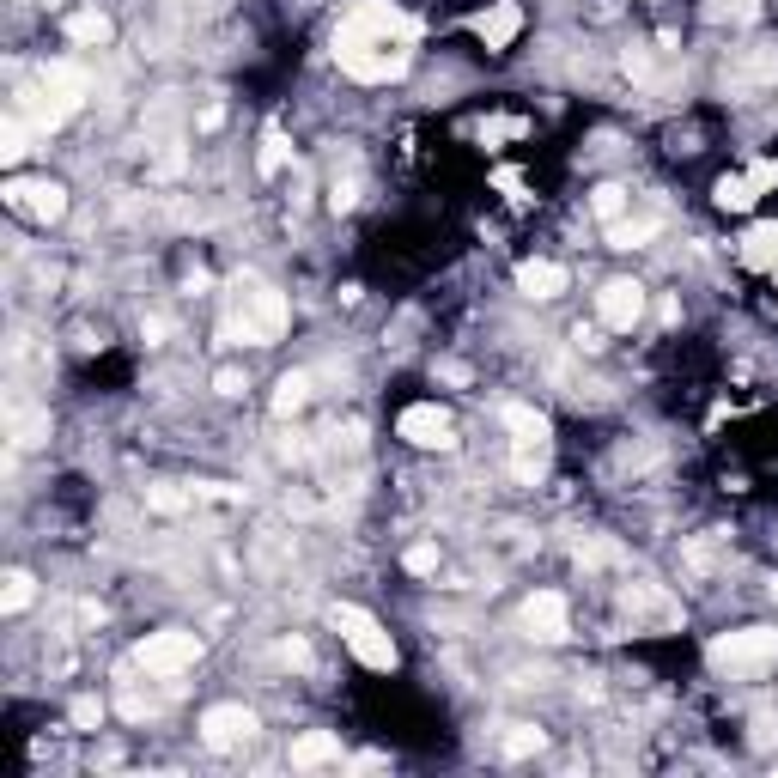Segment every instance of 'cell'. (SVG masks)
<instances>
[{"mask_svg":"<svg viewBox=\"0 0 778 778\" xmlns=\"http://www.w3.org/2000/svg\"><path fill=\"white\" fill-rule=\"evenodd\" d=\"M7 207H19V213H31L37 225H49V219L67 213V189L49 183V177H43V183H13V189H7Z\"/></svg>","mask_w":778,"mask_h":778,"instance_id":"cell-11","label":"cell"},{"mask_svg":"<svg viewBox=\"0 0 778 778\" xmlns=\"http://www.w3.org/2000/svg\"><path fill=\"white\" fill-rule=\"evenodd\" d=\"M627 614H633V620H657V627L681 620V608H675L657 584H633V590H627Z\"/></svg>","mask_w":778,"mask_h":778,"instance_id":"cell-14","label":"cell"},{"mask_svg":"<svg viewBox=\"0 0 778 778\" xmlns=\"http://www.w3.org/2000/svg\"><path fill=\"white\" fill-rule=\"evenodd\" d=\"M31 596H37L31 572H7V590H0V608H7V614H19V608H31Z\"/></svg>","mask_w":778,"mask_h":778,"instance_id":"cell-25","label":"cell"},{"mask_svg":"<svg viewBox=\"0 0 778 778\" xmlns=\"http://www.w3.org/2000/svg\"><path fill=\"white\" fill-rule=\"evenodd\" d=\"M122 712H128V718H152V712H159V699H152V693H134V687H128V693H122Z\"/></svg>","mask_w":778,"mask_h":778,"instance_id":"cell-35","label":"cell"},{"mask_svg":"<svg viewBox=\"0 0 778 778\" xmlns=\"http://www.w3.org/2000/svg\"><path fill=\"white\" fill-rule=\"evenodd\" d=\"M213 389H219V396H231V402H238L250 383H244V371H219V377H213Z\"/></svg>","mask_w":778,"mask_h":778,"instance_id":"cell-39","label":"cell"},{"mask_svg":"<svg viewBox=\"0 0 778 778\" xmlns=\"http://www.w3.org/2000/svg\"><path fill=\"white\" fill-rule=\"evenodd\" d=\"M195 663H201V639L183 633V627L152 633V639L140 645V669H146V675H183V669H195Z\"/></svg>","mask_w":778,"mask_h":778,"instance_id":"cell-5","label":"cell"},{"mask_svg":"<svg viewBox=\"0 0 778 778\" xmlns=\"http://www.w3.org/2000/svg\"><path fill=\"white\" fill-rule=\"evenodd\" d=\"M67 37L86 43V49H92V43H110V19H104V13H73V19H67Z\"/></svg>","mask_w":778,"mask_h":778,"instance_id":"cell-23","label":"cell"},{"mask_svg":"<svg viewBox=\"0 0 778 778\" xmlns=\"http://www.w3.org/2000/svg\"><path fill=\"white\" fill-rule=\"evenodd\" d=\"M329 620L341 627V639L353 645V657H359L365 669H396V645H389V633L377 627V620H371L365 608H353V602H335V608H329Z\"/></svg>","mask_w":778,"mask_h":778,"instance_id":"cell-3","label":"cell"},{"mask_svg":"<svg viewBox=\"0 0 778 778\" xmlns=\"http://www.w3.org/2000/svg\"><path fill=\"white\" fill-rule=\"evenodd\" d=\"M177 171H183V146L171 140V146L159 152V159H152V177H177Z\"/></svg>","mask_w":778,"mask_h":778,"instance_id":"cell-36","label":"cell"},{"mask_svg":"<svg viewBox=\"0 0 778 778\" xmlns=\"http://www.w3.org/2000/svg\"><path fill=\"white\" fill-rule=\"evenodd\" d=\"M511 475H517L523 487H535L541 475H548V444H517V456H511Z\"/></svg>","mask_w":778,"mask_h":778,"instance_id":"cell-20","label":"cell"},{"mask_svg":"<svg viewBox=\"0 0 778 778\" xmlns=\"http://www.w3.org/2000/svg\"><path fill=\"white\" fill-rule=\"evenodd\" d=\"M766 590H772V596H778V578H772V584H766Z\"/></svg>","mask_w":778,"mask_h":778,"instance_id":"cell-46","label":"cell"},{"mask_svg":"<svg viewBox=\"0 0 778 778\" xmlns=\"http://www.w3.org/2000/svg\"><path fill=\"white\" fill-rule=\"evenodd\" d=\"M614 560H620V548H614L608 535H590L584 548H578V566H614Z\"/></svg>","mask_w":778,"mask_h":778,"instance_id":"cell-28","label":"cell"},{"mask_svg":"<svg viewBox=\"0 0 778 778\" xmlns=\"http://www.w3.org/2000/svg\"><path fill=\"white\" fill-rule=\"evenodd\" d=\"M414 37H420V25L402 7H389V0H359L335 31V61H341V73H353L365 86H389V80L408 73Z\"/></svg>","mask_w":778,"mask_h":778,"instance_id":"cell-1","label":"cell"},{"mask_svg":"<svg viewBox=\"0 0 778 778\" xmlns=\"http://www.w3.org/2000/svg\"><path fill=\"white\" fill-rule=\"evenodd\" d=\"M73 724H80V730H98V724H104V706H98L92 693H80V699H73Z\"/></svg>","mask_w":778,"mask_h":778,"instance_id":"cell-31","label":"cell"},{"mask_svg":"<svg viewBox=\"0 0 778 778\" xmlns=\"http://www.w3.org/2000/svg\"><path fill=\"white\" fill-rule=\"evenodd\" d=\"M620 67H627L639 86H651V55H645V49H627V55H620Z\"/></svg>","mask_w":778,"mask_h":778,"instance_id":"cell-37","label":"cell"},{"mask_svg":"<svg viewBox=\"0 0 778 778\" xmlns=\"http://www.w3.org/2000/svg\"><path fill=\"white\" fill-rule=\"evenodd\" d=\"M19 152H25V128L7 122V134H0V159H19Z\"/></svg>","mask_w":778,"mask_h":778,"instance_id":"cell-41","label":"cell"},{"mask_svg":"<svg viewBox=\"0 0 778 778\" xmlns=\"http://www.w3.org/2000/svg\"><path fill=\"white\" fill-rule=\"evenodd\" d=\"M778 80V49H742L736 55V67H724V86L730 92H754V86H772Z\"/></svg>","mask_w":778,"mask_h":778,"instance_id":"cell-12","label":"cell"},{"mask_svg":"<svg viewBox=\"0 0 778 778\" xmlns=\"http://www.w3.org/2000/svg\"><path fill=\"white\" fill-rule=\"evenodd\" d=\"M657 238V219H614L608 225V244L614 250H639V244H651Z\"/></svg>","mask_w":778,"mask_h":778,"instance_id":"cell-18","label":"cell"},{"mask_svg":"<svg viewBox=\"0 0 778 778\" xmlns=\"http://www.w3.org/2000/svg\"><path fill=\"white\" fill-rule=\"evenodd\" d=\"M280 456H286V462H304V456H310V444H304L298 432H286V438H280Z\"/></svg>","mask_w":778,"mask_h":778,"instance_id":"cell-44","label":"cell"},{"mask_svg":"<svg viewBox=\"0 0 778 778\" xmlns=\"http://www.w3.org/2000/svg\"><path fill=\"white\" fill-rule=\"evenodd\" d=\"M754 0H712V19H730V25H754Z\"/></svg>","mask_w":778,"mask_h":778,"instance_id":"cell-30","label":"cell"},{"mask_svg":"<svg viewBox=\"0 0 778 778\" xmlns=\"http://www.w3.org/2000/svg\"><path fill=\"white\" fill-rule=\"evenodd\" d=\"M596 317H602V329H633L645 317V286L639 280H608L596 292Z\"/></svg>","mask_w":778,"mask_h":778,"instance_id":"cell-7","label":"cell"},{"mask_svg":"<svg viewBox=\"0 0 778 778\" xmlns=\"http://www.w3.org/2000/svg\"><path fill=\"white\" fill-rule=\"evenodd\" d=\"M256 736V712H244V706H213V712H201V742L207 748H238V742H250Z\"/></svg>","mask_w":778,"mask_h":778,"instance_id":"cell-10","label":"cell"},{"mask_svg":"<svg viewBox=\"0 0 778 778\" xmlns=\"http://www.w3.org/2000/svg\"><path fill=\"white\" fill-rule=\"evenodd\" d=\"M86 73L80 67H67V61H55L49 73H43V92H37V128H61L73 110L86 104Z\"/></svg>","mask_w":778,"mask_h":778,"instance_id":"cell-4","label":"cell"},{"mask_svg":"<svg viewBox=\"0 0 778 778\" xmlns=\"http://www.w3.org/2000/svg\"><path fill=\"white\" fill-rule=\"evenodd\" d=\"M219 122H225V110H219V104H207V110H201V122H195V128H201V134H213V128H219Z\"/></svg>","mask_w":778,"mask_h":778,"instance_id":"cell-45","label":"cell"},{"mask_svg":"<svg viewBox=\"0 0 778 778\" xmlns=\"http://www.w3.org/2000/svg\"><path fill=\"white\" fill-rule=\"evenodd\" d=\"M201 499H213V505H244V487H225V481H207V487H195Z\"/></svg>","mask_w":778,"mask_h":778,"instance_id":"cell-34","label":"cell"},{"mask_svg":"<svg viewBox=\"0 0 778 778\" xmlns=\"http://www.w3.org/2000/svg\"><path fill=\"white\" fill-rule=\"evenodd\" d=\"M353 201H359V177H335V189H329V207H335V213H347Z\"/></svg>","mask_w":778,"mask_h":778,"instance_id":"cell-33","label":"cell"},{"mask_svg":"<svg viewBox=\"0 0 778 778\" xmlns=\"http://www.w3.org/2000/svg\"><path fill=\"white\" fill-rule=\"evenodd\" d=\"M778 657V627H742L712 645V663H766Z\"/></svg>","mask_w":778,"mask_h":778,"instance_id":"cell-8","label":"cell"},{"mask_svg":"<svg viewBox=\"0 0 778 778\" xmlns=\"http://www.w3.org/2000/svg\"><path fill=\"white\" fill-rule=\"evenodd\" d=\"M517 31H523V13H517V0H493V7L475 19V37H481L487 49H505Z\"/></svg>","mask_w":778,"mask_h":778,"instance_id":"cell-13","label":"cell"},{"mask_svg":"<svg viewBox=\"0 0 778 778\" xmlns=\"http://www.w3.org/2000/svg\"><path fill=\"white\" fill-rule=\"evenodd\" d=\"M754 201H760V189H754L748 177H724V183H718V207H724V213H748Z\"/></svg>","mask_w":778,"mask_h":778,"instance_id":"cell-22","label":"cell"},{"mask_svg":"<svg viewBox=\"0 0 778 778\" xmlns=\"http://www.w3.org/2000/svg\"><path fill=\"white\" fill-rule=\"evenodd\" d=\"M408 572H414V578H432V572H438V548H432V541L408 548Z\"/></svg>","mask_w":778,"mask_h":778,"instance_id":"cell-32","label":"cell"},{"mask_svg":"<svg viewBox=\"0 0 778 778\" xmlns=\"http://www.w3.org/2000/svg\"><path fill=\"white\" fill-rule=\"evenodd\" d=\"M146 505L159 511V517H177V511H189V493L171 487V481H159V487H146Z\"/></svg>","mask_w":778,"mask_h":778,"instance_id":"cell-24","label":"cell"},{"mask_svg":"<svg viewBox=\"0 0 778 778\" xmlns=\"http://www.w3.org/2000/svg\"><path fill=\"white\" fill-rule=\"evenodd\" d=\"M304 402H310V377H304V371L280 377V389H274V414H280V420H292Z\"/></svg>","mask_w":778,"mask_h":778,"instance_id":"cell-19","label":"cell"},{"mask_svg":"<svg viewBox=\"0 0 778 778\" xmlns=\"http://www.w3.org/2000/svg\"><path fill=\"white\" fill-rule=\"evenodd\" d=\"M49 438V414H13V444H43Z\"/></svg>","mask_w":778,"mask_h":778,"instance_id":"cell-27","label":"cell"},{"mask_svg":"<svg viewBox=\"0 0 778 778\" xmlns=\"http://www.w3.org/2000/svg\"><path fill=\"white\" fill-rule=\"evenodd\" d=\"M396 432H402L408 444H420V450H450V444H456L450 414H444V408H432V402H414V408L396 420Z\"/></svg>","mask_w":778,"mask_h":778,"instance_id":"cell-6","label":"cell"},{"mask_svg":"<svg viewBox=\"0 0 778 778\" xmlns=\"http://www.w3.org/2000/svg\"><path fill=\"white\" fill-rule=\"evenodd\" d=\"M280 663H292V669H304V663H310V645H304L298 633H292V639H280Z\"/></svg>","mask_w":778,"mask_h":778,"instance_id":"cell-38","label":"cell"},{"mask_svg":"<svg viewBox=\"0 0 778 778\" xmlns=\"http://www.w3.org/2000/svg\"><path fill=\"white\" fill-rule=\"evenodd\" d=\"M590 207H596V213H602V219L614 225L620 213H627V189H620V183H602V189L590 195Z\"/></svg>","mask_w":778,"mask_h":778,"instance_id":"cell-26","label":"cell"},{"mask_svg":"<svg viewBox=\"0 0 778 778\" xmlns=\"http://www.w3.org/2000/svg\"><path fill=\"white\" fill-rule=\"evenodd\" d=\"M572 347H578V353H596V347H602V329H596V323H578V329H572Z\"/></svg>","mask_w":778,"mask_h":778,"instance_id":"cell-42","label":"cell"},{"mask_svg":"<svg viewBox=\"0 0 778 778\" xmlns=\"http://www.w3.org/2000/svg\"><path fill=\"white\" fill-rule=\"evenodd\" d=\"M523 627H529V639H541V645H560V639H566V596H560V590H535V596L523 602Z\"/></svg>","mask_w":778,"mask_h":778,"instance_id":"cell-9","label":"cell"},{"mask_svg":"<svg viewBox=\"0 0 778 778\" xmlns=\"http://www.w3.org/2000/svg\"><path fill=\"white\" fill-rule=\"evenodd\" d=\"M286 323H292L286 292H274V286H262V280L250 274V280H238V310L219 323V347H238V341L274 347V341L286 335Z\"/></svg>","mask_w":778,"mask_h":778,"instance_id":"cell-2","label":"cell"},{"mask_svg":"<svg viewBox=\"0 0 778 778\" xmlns=\"http://www.w3.org/2000/svg\"><path fill=\"white\" fill-rule=\"evenodd\" d=\"M286 171V140H280V128H268L262 134V177H280Z\"/></svg>","mask_w":778,"mask_h":778,"instance_id":"cell-29","label":"cell"},{"mask_svg":"<svg viewBox=\"0 0 778 778\" xmlns=\"http://www.w3.org/2000/svg\"><path fill=\"white\" fill-rule=\"evenodd\" d=\"M323 760H341V742L329 730H310L292 742V766H323Z\"/></svg>","mask_w":778,"mask_h":778,"instance_id":"cell-17","label":"cell"},{"mask_svg":"<svg viewBox=\"0 0 778 778\" xmlns=\"http://www.w3.org/2000/svg\"><path fill=\"white\" fill-rule=\"evenodd\" d=\"M140 335H146V341H152V347H159V341H165V335H171V317H165V310H152V317H146V323H140Z\"/></svg>","mask_w":778,"mask_h":778,"instance_id":"cell-40","label":"cell"},{"mask_svg":"<svg viewBox=\"0 0 778 778\" xmlns=\"http://www.w3.org/2000/svg\"><path fill=\"white\" fill-rule=\"evenodd\" d=\"M517 286H523L529 298H560V292H566V268H560V262H523V268H517Z\"/></svg>","mask_w":778,"mask_h":778,"instance_id":"cell-15","label":"cell"},{"mask_svg":"<svg viewBox=\"0 0 778 778\" xmlns=\"http://www.w3.org/2000/svg\"><path fill=\"white\" fill-rule=\"evenodd\" d=\"M748 183H754V189H760V195H766V189H772V183H778V165H772V159H760V165H754V171H748Z\"/></svg>","mask_w":778,"mask_h":778,"instance_id":"cell-43","label":"cell"},{"mask_svg":"<svg viewBox=\"0 0 778 778\" xmlns=\"http://www.w3.org/2000/svg\"><path fill=\"white\" fill-rule=\"evenodd\" d=\"M499 748H505V760H529V754H541V748H548V736H541L535 724H511Z\"/></svg>","mask_w":778,"mask_h":778,"instance_id":"cell-21","label":"cell"},{"mask_svg":"<svg viewBox=\"0 0 778 778\" xmlns=\"http://www.w3.org/2000/svg\"><path fill=\"white\" fill-rule=\"evenodd\" d=\"M499 420L511 426V438H517V444H548V420H541L529 402H505V408H499Z\"/></svg>","mask_w":778,"mask_h":778,"instance_id":"cell-16","label":"cell"}]
</instances>
